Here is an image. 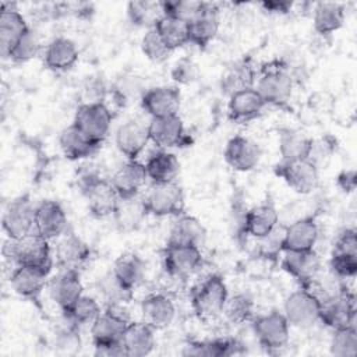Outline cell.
<instances>
[{"label": "cell", "instance_id": "cell-36", "mask_svg": "<svg viewBox=\"0 0 357 357\" xmlns=\"http://www.w3.org/2000/svg\"><path fill=\"white\" fill-rule=\"evenodd\" d=\"M346 18L343 4L335 1H321L314 7V29L319 35H331L342 28Z\"/></svg>", "mask_w": 357, "mask_h": 357}, {"label": "cell", "instance_id": "cell-56", "mask_svg": "<svg viewBox=\"0 0 357 357\" xmlns=\"http://www.w3.org/2000/svg\"><path fill=\"white\" fill-rule=\"evenodd\" d=\"M261 7L264 11L269 14H287L290 13L293 3L291 1H284V0H266L261 3Z\"/></svg>", "mask_w": 357, "mask_h": 357}, {"label": "cell", "instance_id": "cell-1", "mask_svg": "<svg viewBox=\"0 0 357 357\" xmlns=\"http://www.w3.org/2000/svg\"><path fill=\"white\" fill-rule=\"evenodd\" d=\"M1 254L4 261L14 269L18 265H28L42 269L50 275L53 268V257L49 240L38 233H31L24 238H10L3 244Z\"/></svg>", "mask_w": 357, "mask_h": 357}, {"label": "cell", "instance_id": "cell-21", "mask_svg": "<svg viewBox=\"0 0 357 357\" xmlns=\"http://www.w3.org/2000/svg\"><path fill=\"white\" fill-rule=\"evenodd\" d=\"M149 141L148 126L137 119L127 120L116 131V146L128 160H138Z\"/></svg>", "mask_w": 357, "mask_h": 357}, {"label": "cell", "instance_id": "cell-26", "mask_svg": "<svg viewBox=\"0 0 357 357\" xmlns=\"http://www.w3.org/2000/svg\"><path fill=\"white\" fill-rule=\"evenodd\" d=\"M266 103L257 92L255 88H247L238 92H234L229 96L227 103V114L231 121L236 123H247L250 120L257 119Z\"/></svg>", "mask_w": 357, "mask_h": 357}, {"label": "cell", "instance_id": "cell-16", "mask_svg": "<svg viewBox=\"0 0 357 357\" xmlns=\"http://www.w3.org/2000/svg\"><path fill=\"white\" fill-rule=\"evenodd\" d=\"M181 93L177 86H153L141 95L142 109L152 117H167L178 114Z\"/></svg>", "mask_w": 357, "mask_h": 357}, {"label": "cell", "instance_id": "cell-51", "mask_svg": "<svg viewBox=\"0 0 357 357\" xmlns=\"http://www.w3.org/2000/svg\"><path fill=\"white\" fill-rule=\"evenodd\" d=\"M198 75H199L198 66L195 64L194 60H191L188 57L178 59L170 71L172 79L180 85L192 84L194 81H197Z\"/></svg>", "mask_w": 357, "mask_h": 357}, {"label": "cell", "instance_id": "cell-12", "mask_svg": "<svg viewBox=\"0 0 357 357\" xmlns=\"http://www.w3.org/2000/svg\"><path fill=\"white\" fill-rule=\"evenodd\" d=\"M283 314L290 325L297 328H308L319 321L321 304L312 294L300 287L298 290L290 293L284 300Z\"/></svg>", "mask_w": 357, "mask_h": 357}, {"label": "cell", "instance_id": "cell-27", "mask_svg": "<svg viewBox=\"0 0 357 357\" xmlns=\"http://www.w3.org/2000/svg\"><path fill=\"white\" fill-rule=\"evenodd\" d=\"M141 315L142 321L153 329H165L173 322L176 307L166 294L151 293L141 301Z\"/></svg>", "mask_w": 357, "mask_h": 357}, {"label": "cell", "instance_id": "cell-13", "mask_svg": "<svg viewBox=\"0 0 357 357\" xmlns=\"http://www.w3.org/2000/svg\"><path fill=\"white\" fill-rule=\"evenodd\" d=\"M149 139L160 149L174 146H188L191 144L190 135L185 132L183 120L178 114L167 117H152L148 123Z\"/></svg>", "mask_w": 357, "mask_h": 357}, {"label": "cell", "instance_id": "cell-4", "mask_svg": "<svg viewBox=\"0 0 357 357\" xmlns=\"http://www.w3.org/2000/svg\"><path fill=\"white\" fill-rule=\"evenodd\" d=\"M130 322V312L123 303L106 304L105 311L91 324L93 346L120 343L124 329Z\"/></svg>", "mask_w": 357, "mask_h": 357}, {"label": "cell", "instance_id": "cell-19", "mask_svg": "<svg viewBox=\"0 0 357 357\" xmlns=\"http://www.w3.org/2000/svg\"><path fill=\"white\" fill-rule=\"evenodd\" d=\"M279 225V212L272 201H265L244 212L240 231L245 236L261 238Z\"/></svg>", "mask_w": 357, "mask_h": 357}, {"label": "cell", "instance_id": "cell-3", "mask_svg": "<svg viewBox=\"0 0 357 357\" xmlns=\"http://www.w3.org/2000/svg\"><path fill=\"white\" fill-rule=\"evenodd\" d=\"M229 297L225 279L212 273L198 283L191 291V304L199 319L208 321L222 314Z\"/></svg>", "mask_w": 357, "mask_h": 357}, {"label": "cell", "instance_id": "cell-46", "mask_svg": "<svg viewBox=\"0 0 357 357\" xmlns=\"http://www.w3.org/2000/svg\"><path fill=\"white\" fill-rule=\"evenodd\" d=\"M39 52H40V38L32 28H29L21 36V39L15 43V46L8 54V59L14 63L21 64L36 57Z\"/></svg>", "mask_w": 357, "mask_h": 357}, {"label": "cell", "instance_id": "cell-10", "mask_svg": "<svg viewBox=\"0 0 357 357\" xmlns=\"http://www.w3.org/2000/svg\"><path fill=\"white\" fill-rule=\"evenodd\" d=\"M113 114L106 103H81L77 107L74 121L89 138L102 144L109 134Z\"/></svg>", "mask_w": 357, "mask_h": 357}, {"label": "cell", "instance_id": "cell-5", "mask_svg": "<svg viewBox=\"0 0 357 357\" xmlns=\"http://www.w3.org/2000/svg\"><path fill=\"white\" fill-rule=\"evenodd\" d=\"M148 215L178 216L184 212V191L177 181L152 183L142 197Z\"/></svg>", "mask_w": 357, "mask_h": 357}, {"label": "cell", "instance_id": "cell-32", "mask_svg": "<svg viewBox=\"0 0 357 357\" xmlns=\"http://www.w3.org/2000/svg\"><path fill=\"white\" fill-rule=\"evenodd\" d=\"M91 257L89 245L75 233L66 231L56 247V259L60 268L78 269Z\"/></svg>", "mask_w": 357, "mask_h": 357}, {"label": "cell", "instance_id": "cell-2", "mask_svg": "<svg viewBox=\"0 0 357 357\" xmlns=\"http://www.w3.org/2000/svg\"><path fill=\"white\" fill-rule=\"evenodd\" d=\"M77 181L86 199L88 209L95 218H106L114 213L120 197L110 180L103 178L93 166H88L79 170Z\"/></svg>", "mask_w": 357, "mask_h": 357}, {"label": "cell", "instance_id": "cell-11", "mask_svg": "<svg viewBox=\"0 0 357 357\" xmlns=\"http://www.w3.org/2000/svg\"><path fill=\"white\" fill-rule=\"evenodd\" d=\"M319 321L326 326L335 329H343L347 326H356V298L351 291H347L344 286L340 287L322 307Z\"/></svg>", "mask_w": 357, "mask_h": 357}, {"label": "cell", "instance_id": "cell-53", "mask_svg": "<svg viewBox=\"0 0 357 357\" xmlns=\"http://www.w3.org/2000/svg\"><path fill=\"white\" fill-rule=\"evenodd\" d=\"M82 92H84L82 103H105L107 86L102 78L91 77L86 79L82 88Z\"/></svg>", "mask_w": 357, "mask_h": 357}, {"label": "cell", "instance_id": "cell-43", "mask_svg": "<svg viewBox=\"0 0 357 357\" xmlns=\"http://www.w3.org/2000/svg\"><path fill=\"white\" fill-rule=\"evenodd\" d=\"M98 290L106 304H117V303H128L132 298L134 290L128 289L113 271L105 273L98 282Z\"/></svg>", "mask_w": 357, "mask_h": 357}, {"label": "cell", "instance_id": "cell-41", "mask_svg": "<svg viewBox=\"0 0 357 357\" xmlns=\"http://www.w3.org/2000/svg\"><path fill=\"white\" fill-rule=\"evenodd\" d=\"M254 70L248 61H238L231 66L222 78V89L230 96L234 92L254 88Z\"/></svg>", "mask_w": 357, "mask_h": 357}, {"label": "cell", "instance_id": "cell-42", "mask_svg": "<svg viewBox=\"0 0 357 357\" xmlns=\"http://www.w3.org/2000/svg\"><path fill=\"white\" fill-rule=\"evenodd\" d=\"M127 15L134 25L153 28L158 20L163 15L160 1L135 0L127 4Z\"/></svg>", "mask_w": 357, "mask_h": 357}, {"label": "cell", "instance_id": "cell-45", "mask_svg": "<svg viewBox=\"0 0 357 357\" xmlns=\"http://www.w3.org/2000/svg\"><path fill=\"white\" fill-rule=\"evenodd\" d=\"M233 324H244L254 317V301L243 293L227 297L222 311Z\"/></svg>", "mask_w": 357, "mask_h": 357}, {"label": "cell", "instance_id": "cell-15", "mask_svg": "<svg viewBox=\"0 0 357 357\" xmlns=\"http://www.w3.org/2000/svg\"><path fill=\"white\" fill-rule=\"evenodd\" d=\"M47 278L49 273L42 269L28 265H18L11 269L10 284L18 296L40 307L42 293L47 286Z\"/></svg>", "mask_w": 357, "mask_h": 357}, {"label": "cell", "instance_id": "cell-40", "mask_svg": "<svg viewBox=\"0 0 357 357\" xmlns=\"http://www.w3.org/2000/svg\"><path fill=\"white\" fill-rule=\"evenodd\" d=\"M146 215L148 213H146L144 201H142V198H139V195L134 197V198L120 199L119 205L113 213L116 223L123 230L135 229Z\"/></svg>", "mask_w": 357, "mask_h": 357}, {"label": "cell", "instance_id": "cell-23", "mask_svg": "<svg viewBox=\"0 0 357 357\" xmlns=\"http://www.w3.org/2000/svg\"><path fill=\"white\" fill-rule=\"evenodd\" d=\"M318 223L314 216H304L284 226L282 251L314 250L318 240Z\"/></svg>", "mask_w": 357, "mask_h": 357}, {"label": "cell", "instance_id": "cell-33", "mask_svg": "<svg viewBox=\"0 0 357 357\" xmlns=\"http://www.w3.org/2000/svg\"><path fill=\"white\" fill-rule=\"evenodd\" d=\"M78 60L77 45L64 36L50 40L43 52V63L53 71H66Z\"/></svg>", "mask_w": 357, "mask_h": 357}, {"label": "cell", "instance_id": "cell-44", "mask_svg": "<svg viewBox=\"0 0 357 357\" xmlns=\"http://www.w3.org/2000/svg\"><path fill=\"white\" fill-rule=\"evenodd\" d=\"M100 304L89 296L82 294L67 311H64V318L77 326L91 325L100 315Z\"/></svg>", "mask_w": 357, "mask_h": 357}, {"label": "cell", "instance_id": "cell-17", "mask_svg": "<svg viewBox=\"0 0 357 357\" xmlns=\"http://www.w3.org/2000/svg\"><path fill=\"white\" fill-rule=\"evenodd\" d=\"M202 265L199 247L167 245L163 250V268L173 278H185L198 271Z\"/></svg>", "mask_w": 357, "mask_h": 357}, {"label": "cell", "instance_id": "cell-6", "mask_svg": "<svg viewBox=\"0 0 357 357\" xmlns=\"http://www.w3.org/2000/svg\"><path fill=\"white\" fill-rule=\"evenodd\" d=\"M266 105L283 106L291 96L293 78L287 67L278 63L275 67H264L257 86H254Z\"/></svg>", "mask_w": 357, "mask_h": 357}, {"label": "cell", "instance_id": "cell-22", "mask_svg": "<svg viewBox=\"0 0 357 357\" xmlns=\"http://www.w3.org/2000/svg\"><path fill=\"white\" fill-rule=\"evenodd\" d=\"M29 29L25 18L14 3H3L0 10V52L8 57L21 36Z\"/></svg>", "mask_w": 357, "mask_h": 357}, {"label": "cell", "instance_id": "cell-50", "mask_svg": "<svg viewBox=\"0 0 357 357\" xmlns=\"http://www.w3.org/2000/svg\"><path fill=\"white\" fill-rule=\"evenodd\" d=\"M329 266L336 278L353 279L357 273V255L332 252Z\"/></svg>", "mask_w": 357, "mask_h": 357}, {"label": "cell", "instance_id": "cell-48", "mask_svg": "<svg viewBox=\"0 0 357 357\" xmlns=\"http://www.w3.org/2000/svg\"><path fill=\"white\" fill-rule=\"evenodd\" d=\"M142 53L153 63H163L173 53L162 40L155 28H149L141 39Z\"/></svg>", "mask_w": 357, "mask_h": 357}, {"label": "cell", "instance_id": "cell-34", "mask_svg": "<svg viewBox=\"0 0 357 357\" xmlns=\"http://www.w3.org/2000/svg\"><path fill=\"white\" fill-rule=\"evenodd\" d=\"M144 165L146 176L152 183L176 181L180 173V162L176 155L160 148L151 153Z\"/></svg>", "mask_w": 357, "mask_h": 357}, {"label": "cell", "instance_id": "cell-25", "mask_svg": "<svg viewBox=\"0 0 357 357\" xmlns=\"http://www.w3.org/2000/svg\"><path fill=\"white\" fill-rule=\"evenodd\" d=\"M226 163L237 172L252 170L261 158L259 146L247 137L234 135L231 137L225 148Z\"/></svg>", "mask_w": 357, "mask_h": 357}, {"label": "cell", "instance_id": "cell-20", "mask_svg": "<svg viewBox=\"0 0 357 357\" xmlns=\"http://www.w3.org/2000/svg\"><path fill=\"white\" fill-rule=\"evenodd\" d=\"M219 10L213 3L204 1L198 14L188 22L190 43L205 49L218 35Z\"/></svg>", "mask_w": 357, "mask_h": 357}, {"label": "cell", "instance_id": "cell-39", "mask_svg": "<svg viewBox=\"0 0 357 357\" xmlns=\"http://www.w3.org/2000/svg\"><path fill=\"white\" fill-rule=\"evenodd\" d=\"M312 138L307 137L304 132L293 128H286L280 131L279 137V152L283 160L308 159Z\"/></svg>", "mask_w": 357, "mask_h": 357}, {"label": "cell", "instance_id": "cell-37", "mask_svg": "<svg viewBox=\"0 0 357 357\" xmlns=\"http://www.w3.org/2000/svg\"><path fill=\"white\" fill-rule=\"evenodd\" d=\"M114 275L131 290L141 284L145 276V262L134 252H124L113 264Z\"/></svg>", "mask_w": 357, "mask_h": 357}, {"label": "cell", "instance_id": "cell-35", "mask_svg": "<svg viewBox=\"0 0 357 357\" xmlns=\"http://www.w3.org/2000/svg\"><path fill=\"white\" fill-rule=\"evenodd\" d=\"M184 356L227 357L243 353V344L236 339L218 337L211 340H190L183 346Z\"/></svg>", "mask_w": 357, "mask_h": 357}, {"label": "cell", "instance_id": "cell-55", "mask_svg": "<svg viewBox=\"0 0 357 357\" xmlns=\"http://www.w3.org/2000/svg\"><path fill=\"white\" fill-rule=\"evenodd\" d=\"M336 184L337 187L344 191V192H353L356 190L357 185V177H356V172L353 169H347V170H342L337 177H336Z\"/></svg>", "mask_w": 357, "mask_h": 357}, {"label": "cell", "instance_id": "cell-7", "mask_svg": "<svg viewBox=\"0 0 357 357\" xmlns=\"http://www.w3.org/2000/svg\"><path fill=\"white\" fill-rule=\"evenodd\" d=\"M252 329L258 343L271 354L286 347L290 337V324L280 311H271L259 315L252 322Z\"/></svg>", "mask_w": 357, "mask_h": 357}, {"label": "cell", "instance_id": "cell-54", "mask_svg": "<svg viewBox=\"0 0 357 357\" xmlns=\"http://www.w3.org/2000/svg\"><path fill=\"white\" fill-rule=\"evenodd\" d=\"M333 252L357 255V231L353 227L343 229L336 237Z\"/></svg>", "mask_w": 357, "mask_h": 357}, {"label": "cell", "instance_id": "cell-29", "mask_svg": "<svg viewBox=\"0 0 357 357\" xmlns=\"http://www.w3.org/2000/svg\"><path fill=\"white\" fill-rule=\"evenodd\" d=\"M60 148L64 156L70 160H82L96 153L100 144L89 138L75 124L64 128L59 137Z\"/></svg>", "mask_w": 357, "mask_h": 357}, {"label": "cell", "instance_id": "cell-24", "mask_svg": "<svg viewBox=\"0 0 357 357\" xmlns=\"http://www.w3.org/2000/svg\"><path fill=\"white\" fill-rule=\"evenodd\" d=\"M146 178L148 176L144 163L138 160H127L112 174V178L109 180L120 199H126L138 197Z\"/></svg>", "mask_w": 357, "mask_h": 357}, {"label": "cell", "instance_id": "cell-9", "mask_svg": "<svg viewBox=\"0 0 357 357\" xmlns=\"http://www.w3.org/2000/svg\"><path fill=\"white\" fill-rule=\"evenodd\" d=\"M35 209L28 195H21L13 199L3 212L1 226L7 237L24 238L35 231Z\"/></svg>", "mask_w": 357, "mask_h": 357}, {"label": "cell", "instance_id": "cell-8", "mask_svg": "<svg viewBox=\"0 0 357 357\" xmlns=\"http://www.w3.org/2000/svg\"><path fill=\"white\" fill-rule=\"evenodd\" d=\"M273 172L280 177L293 191L298 194L312 192L319 181L318 167L308 159L280 160Z\"/></svg>", "mask_w": 357, "mask_h": 357}, {"label": "cell", "instance_id": "cell-47", "mask_svg": "<svg viewBox=\"0 0 357 357\" xmlns=\"http://www.w3.org/2000/svg\"><path fill=\"white\" fill-rule=\"evenodd\" d=\"M331 353L337 357H353L357 354V329L347 326L335 329L331 339Z\"/></svg>", "mask_w": 357, "mask_h": 357}, {"label": "cell", "instance_id": "cell-30", "mask_svg": "<svg viewBox=\"0 0 357 357\" xmlns=\"http://www.w3.org/2000/svg\"><path fill=\"white\" fill-rule=\"evenodd\" d=\"M155 329L146 322L131 321L123 333L121 342L127 357H144L155 347Z\"/></svg>", "mask_w": 357, "mask_h": 357}, {"label": "cell", "instance_id": "cell-28", "mask_svg": "<svg viewBox=\"0 0 357 357\" xmlns=\"http://www.w3.org/2000/svg\"><path fill=\"white\" fill-rule=\"evenodd\" d=\"M282 268L300 284L317 278L321 261L314 250L307 251H282Z\"/></svg>", "mask_w": 357, "mask_h": 357}, {"label": "cell", "instance_id": "cell-18", "mask_svg": "<svg viewBox=\"0 0 357 357\" xmlns=\"http://www.w3.org/2000/svg\"><path fill=\"white\" fill-rule=\"evenodd\" d=\"M67 231V215L60 202L43 199L35 209V233L46 240H53Z\"/></svg>", "mask_w": 357, "mask_h": 357}, {"label": "cell", "instance_id": "cell-31", "mask_svg": "<svg viewBox=\"0 0 357 357\" xmlns=\"http://www.w3.org/2000/svg\"><path fill=\"white\" fill-rule=\"evenodd\" d=\"M206 229L191 215H178L169 233L167 245H194L199 247L205 243Z\"/></svg>", "mask_w": 357, "mask_h": 357}, {"label": "cell", "instance_id": "cell-38", "mask_svg": "<svg viewBox=\"0 0 357 357\" xmlns=\"http://www.w3.org/2000/svg\"><path fill=\"white\" fill-rule=\"evenodd\" d=\"M162 40L167 45V47L174 52L176 49L188 45L190 36H188V22L170 17V15H162L158 22L153 26Z\"/></svg>", "mask_w": 357, "mask_h": 357}, {"label": "cell", "instance_id": "cell-14", "mask_svg": "<svg viewBox=\"0 0 357 357\" xmlns=\"http://www.w3.org/2000/svg\"><path fill=\"white\" fill-rule=\"evenodd\" d=\"M46 287L50 298L59 305L61 312L67 311L84 294L79 271L71 268H61V271L47 282Z\"/></svg>", "mask_w": 357, "mask_h": 357}, {"label": "cell", "instance_id": "cell-52", "mask_svg": "<svg viewBox=\"0 0 357 357\" xmlns=\"http://www.w3.org/2000/svg\"><path fill=\"white\" fill-rule=\"evenodd\" d=\"M335 149H336V139L331 135L312 139L310 153H308V160H311L317 167H319V165L325 159H329L332 156Z\"/></svg>", "mask_w": 357, "mask_h": 357}, {"label": "cell", "instance_id": "cell-49", "mask_svg": "<svg viewBox=\"0 0 357 357\" xmlns=\"http://www.w3.org/2000/svg\"><path fill=\"white\" fill-rule=\"evenodd\" d=\"M163 15H170L180 18L185 22H190L201 10L204 1H192V0H167L160 1Z\"/></svg>", "mask_w": 357, "mask_h": 357}]
</instances>
